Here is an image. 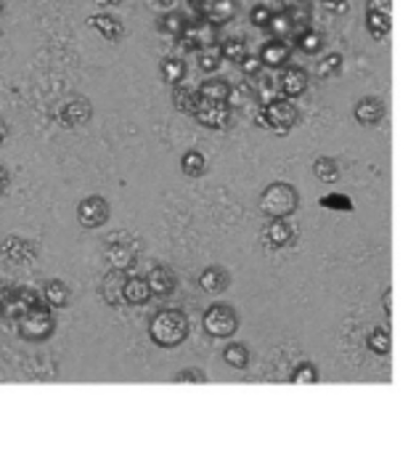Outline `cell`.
Returning <instances> with one entry per match:
<instances>
[{
  "label": "cell",
  "mask_w": 416,
  "mask_h": 454,
  "mask_svg": "<svg viewBox=\"0 0 416 454\" xmlns=\"http://www.w3.org/2000/svg\"><path fill=\"white\" fill-rule=\"evenodd\" d=\"M260 61H263V67L266 69H279V67H284V64H289V56H292V48L284 43V40H268L263 48H260Z\"/></svg>",
  "instance_id": "d6986e66"
},
{
  "label": "cell",
  "mask_w": 416,
  "mask_h": 454,
  "mask_svg": "<svg viewBox=\"0 0 416 454\" xmlns=\"http://www.w3.org/2000/svg\"><path fill=\"white\" fill-rule=\"evenodd\" d=\"M58 117H61L64 125L80 128V125L90 122V117H93V104H90L88 98H72V101H66V104L61 106Z\"/></svg>",
  "instance_id": "2e32d148"
},
{
  "label": "cell",
  "mask_w": 416,
  "mask_h": 454,
  "mask_svg": "<svg viewBox=\"0 0 416 454\" xmlns=\"http://www.w3.org/2000/svg\"><path fill=\"white\" fill-rule=\"evenodd\" d=\"M321 5H324L329 13H345V11H348V0H321Z\"/></svg>",
  "instance_id": "f6af8a7d"
},
{
  "label": "cell",
  "mask_w": 416,
  "mask_h": 454,
  "mask_svg": "<svg viewBox=\"0 0 416 454\" xmlns=\"http://www.w3.org/2000/svg\"><path fill=\"white\" fill-rule=\"evenodd\" d=\"M353 117L361 122V125H377L382 117H385V104L377 98V96H366L356 104L353 109Z\"/></svg>",
  "instance_id": "44dd1931"
},
{
  "label": "cell",
  "mask_w": 416,
  "mask_h": 454,
  "mask_svg": "<svg viewBox=\"0 0 416 454\" xmlns=\"http://www.w3.org/2000/svg\"><path fill=\"white\" fill-rule=\"evenodd\" d=\"M260 112H263L266 128L276 130L279 136H287L297 125V117H300L297 106L292 104V98H284V96H276V98L260 104Z\"/></svg>",
  "instance_id": "5b68a950"
},
{
  "label": "cell",
  "mask_w": 416,
  "mask_h": 454,
  "mask_svg": "<svg viewBox=\"0 0 416 454\" xmlns=\"http://www.w3.org/2000/svg\"><path fill=\"white\" fill-rule=\"evenodd\" d=\"M266 32H271L276 40H287V37H292V35H295V29H292L289 11H287V8H284V11H273V13H271V21H268V27H266Z\"/></svg>",
  "instance_id": "4dcf8cb0"
},
{
  "label": "cell",
  "mask_w": 416,
  "mask_h": 454,
  "mask_svg": "<svg viewBox=\"0 0 416 454\" xmlns=\"http://www.w3.org/2000/svg\"><path fill=\"white\" fill-rule=\"evenodd\" d=\"M125 282H127V271H122V269H109L106 271V277L101 282V298L106 301V306H112V309L125 306V301H122Z\"/></svg>",
  "instance_id": "9a60e30c"
},
{
  "label": "cell",
  "mask_w": 416,
  "mask_h": 454,
  "mask_svg": "<svg viewBox=\"0 0 416 454\" xmlns=\"http://www.w3.org/2000/svg\"><path fill=\"white\" fill-rule=\"evenodd\" d=\"M98 5H106V8H114V5H122V0H96Z\"/></svg>",
  "instance_id": "816d5d0a"
},
{
  "label": "cell",
  "mask_w": 416,
  "mask_h": 454,
  "mask_svg": "<svg viewBox=\"0 0 416 454\" xmlns=\"http://www.w3.org/2000/svg\"><path fill=\"white\" fill-rule=\"evenodd\" d=\"M199 3H202V0H189V5H191V8H196Z\"/></svg>",
  "instance_id": "f5cc1de1"
},
{
  "label": "cell",
  "mask_w": 416,
  "mask_h": 454,
  "mask_svg": "<svg viewBox=\"0 0 416 454\" xmlns=\"http://www.w3.org/2000/svg\"><path fill=\"white\" fill-rule=\"evenodd\" d=\"M202 327H204L207 335H212L218 340L234 338L236 330H239V314L228 303H212L202 317Z\"/></svg>",
  "instance_id": "8992f818"
},
{
  "label": "cell",
  "mask_w": 416,
  "mask_h": 454,
  "mask_svg": "<svg viewBox=\"0 0 416 454\" xmlns=\"http://www.w3.org/2000/svg\"><path fill=\"white\" fill-rule=\"evenodd\" d=\"M321 205H324V207H343V210H353L351 200H348V197H340V194L324 197V200H321Z\"/></svg>",
  "instance_id": "7bdbcfd3"
},
{
  "label": "cell",
  "mask_w": 416,
  "mask_h": 454,
  "mask_svg": "<svg viewBox=\"0 0 416 454\" xmlns=\"http://www.w3.org/2000/svg\"><path fill=\"white\" fill-rule=\"evenodd\" d=\"M159 74H162V80L173 88V85H178V82L186 80L189 67H186V61H183L181 56H167V59H162V64H159Z\"/></svg>",
  "instance_id": "603a6c76"
},
{
  "label": "cell",
  "mask_w": 416,
  "mask_h": 454,
  "mask_svg": "<svg viewBox=\"0 0 416 454\" xmlns=\"http://www.w3.org/2000/svg\"><path fill=\"white\" fill-rule=\"evenodd\" d=\"M215 35H218V27L215 24H210L207 19H196V21H186V27H183V32L175 37V40H181V45L183 48H191V51H196V48H202V45H210V43H215Z\"/></svg>",
  "instance_id": "9c48e42d"
},
{
  "label": "cell",
  "mask_w": 416,
  "mask_h": 454,
  "mask_svg": "<svg viewBox=\"0 0 416 454\" xmlns=\"http://www.w3.org/2000/svg\"><path fill=\"white\" fill-rule=\"evenodd\" d=\"M88 27H93L109 43H117V40L125 37V24L117 16H112V13H93V16H88Z\"/></svg>",
  "instance_id": "ac0fdd59"
},
{
  "label": "cell",
  "mask_w": 416,
  "mask_h": 454,
  "mask_svg": "<svg viewBox=\"0 0 416 454\" xmlns=\"http://www.w3.org/2000/svg\"><path fill=\"white\" fill-rule=\"evenodd\" d=\"M196 64H199V69H202V72H207V74L218 72V69H220V64H223L220 45H218V43H210V45L196 48Z\"/></svg>",
  "instance_id": "484cf974"
},
{
  "label": "cell",
  "mask_w": 416,
  "mask_h": 454,
  "mask_svg": "<svg viewBox=\"0 0 416 454\" xmlns=\"http://www.w3.org/2000/svg\"><path fill=\"white\" fill-rule=\"evenodd\" d=\"M343 64H345V59H343V53H327L321 61H319V80H329V77H335V74H340L343 72Z\"/></svg>",
  "instance_id": "d590c367"
},
{
  "label": "cell",
  "mask_w": 416,
  "mask_h": 454,
  "mask_svg": "<svg viewBox=\"0 0 416 454\" xmlns=\"http://www.w3.org/2000/svg\"><path fill=\"white\" fill-rule=\"evenodd\" d=\"M263 237L271 247H289L297 237L295 226L287 218H271V223H266Z\"/></svg>",
  "instance_id": "e0dca14e"
},
{
  "label": "cell",
  "mask_w": 416,
  "mask_h": 454,
  "mask_svg": "<svg viewBox=\"0 0 416 454\" xmlns=\"http://www.w3.org/2000/svg\"><path fill=\"white\" fill-rule=\"evenodd\" d=\"M35 306H40V295L29 287H21V290L8 293V298L0 303V314H5L8 319H19L21 314H27Z\"/></svg>",
  "instance_id": "7c38bea8"
},
{
  "label": "cell",
  "mask_w": 416,
  "mask_h": 454,
  "mask_svg": "<svg viewBox=\"0 0 416 454\" xmlns=\"http://www.w3.org/2000/svg\"><path fill=\"white\" fill-rule=\"evenodd\" d=\"M366 346H369V351H374L377 356H388V354L393 351V338H390V333H388V330L377 327V330H372V333H369Z\"/></svg>",
  "instance_id": "e575fe53"
},
{
  "label": "cell",
  "mask_w": 416,
  "mask_h": 454,
  "mask_svg": "<svg viewBox=\"0 0 416 454\" xmlns=\"http://www.w3.org/2000/svg\"><path fill=\"white\" fill-rule=\"evenodd\" d=\"M366 29L372 32L374 40H382L390 35L393 29V21H390V13H377V11H366Z\"/></svg>",
  "instance_id": "d6a6232c"
},
{
  "label": "cell",
  "mask_w": 416,
  "mask_h": 454,
  "mask_svg": "<svg viewBox=\"0 0 416 454\" xmlns=\"http://www.w3.org/2000/svg\"><path fill=\"white\" fill-rule=\"evenodd\" d=\"M149 338L159 348H178L189 338V317L178 309H162L149 322Z\"/></svg>",
  "instance_id": "6da1fadb"
},
{
  "label": "cell",
  "mask_w": 416,
  "mask_h": 454,
  "mask_svg": "<svg viewBox=\"0 0 416 454\" xmlns=\"http://www.w3.org/2000/svg\"><path fill=\"white\" fill-rule=\"evenodd\" d=\"M385 314H388V317H393V290H388V293H385Z\"/></svg>",
  "instance_id": "7dc6e473"
},
{
  "label": "cell",
  "mask_w": 416,
  "mask_h": 454,
  "mask_svg": "<svg viewBox=\"0 0 416 454\" xmlns=\"http://www.w3.org/2000/svg\"><path fill=\"white\" fill-rule=\"evenodd\" d=\"M308 72L303 67H289L284 64V72L279 74V93L284 98H300L308 90Z\"/></svg>",
  "instance_id": "4fadbf2b"
},
{
  "label": "cell",
  "mask_w": 416,
  "mask_h": 454,
  "mask_svg": "<svg viewBox=\"0 0 416 454\" xmlns=\"http://www.w3.org/2000/svg\"><path fill=\"white\" fill-rule=\"evenodd\" d=\"M313 176L321 181V184H337L340 181V165L335 157H319L313 162Z\"/></svg>",
  "instance_id": "1f68e13d"
},
{
  "label": "cell",
  "mask_w": 416,
  "mask_h": 454,
  "mask_svg": "<svg viewBox=\"0 0 416 454\" xmlns=\"http://www.w3.org/2000/svg\"><path fill=\"white\" fill-rule=\"evenodd\" d=\"M231 82L228 80H220V77H210V80H204L199 88H196V93L202 96V98H210V101H228L231 98Z\"/></svg>",
  "instance_id": "d4e9b609"
},
{
  "label": "cell",
  "mask_w": 416,
  "mask_h": 454,
  "mask_svg": "<svg viewBox=\"0 0 416 454\" xmlns=\"http://www.w3.org/2000/svg\"><path fill=\"white\" fill-rule=\"evenodd\" d=\"M300 207V194L287 181H273L260 194V210L268 218H289Z\"/></svg>",
  "instance_id": "7a4b0ae2"
},
{
  "label": "cell",
  "mask_w": 416,
  "mask_h": 454,
  "mask_svg": "<svg viewBox=\"0 0 416 454\" xmlns=\"http://www.w3.org/2000/svg\"><path fill=\"white\" fill-rule=\"evenodd\" d=\"M109 215H112V207L98 194H90V197L80 200V205H77V221L82 229H98L109 221Z\"/></svg>",
  "instance_id": "ba28073f"
},
{
  "label": "cell",
  "mask_w": 416,
  "mask_h": 454,
  "mask_svg": "<svg viewBox=\"0 0 416 454\" xmlns=\"http://www.w3.org/2000/svg\"><path fill=\"white\" fill-rule=\"evenodd\" d=\"M149 5H154L157 11H167V8L175 5V0H149Z\"/></svg>",
  "instance_id": "bcb514c9"
},
{
  "label": "cell",
  "mask_w": 416,
  "mask_h": 454,
  "mask_svg": "<svg viewBox=\"0 0 416 454\" xmlns=\"http://www.w3.org/2000/svg\"><path fill=\"white\" fill-rule=\"evenodd\" d=\"M104 258L112 269H122V271H130L138 261V253H141V242L127 234V231H112L104 242Z\"/></svg>",
  "instance_id": "3957f363"
},
{
  "label": "cell",
  "mask_w": 416,
  "mask_h": 454,
  "mask_svg": "<svg viewBox=\"0 0 416 454\" xmlns=\"http://www.w3.org/2000/svg\"><path fill=\"white\" fill-rule=\"evenodd\" d=\"M295 45H297L300 53L316 56V53H321V48H324V35H321L319 29H313V27H305L303 32L295 35Z\"/></svg>",
  "instance_id": "cb8c5ba5"
},
{
  "label": "cell",
  "mask_w": 416,
  "mask_h": 454,
  "mask_svg": "<svg viewBox=\"0 0 416 454\" xmlns=\"http://www.w3.org/2000/svg\"><path fill=\"white\" fill-rule=\"evenodd\" d=\"M289 383H292V386H300V383L313 386V383H319V367H316L313 362H300V364L295 367V372L289 375Z\"/></svg>",
  "instance_id": "8d00e7d4"
},
{
  "label": "cell",
  "mask_w": 416,
  "mask_h": 454,
  "mask_svg": "<svg viewBox=\"0 0 416 454\" xmlns=\"http://www.w3.org/2000/svg\"><path fill=\"white\" fill-rule=\"evenodd\" d=\"M366 11H377V13H393V0H366Z\"/></svg>",
  "instance_id": "ee69618b"
},
{
  "label": "cell",
  "mask_w": 416,
  "mask_h": 454,
  "mask_svg": "<svg viewBox=\"0 0 416 454\" xmlns=\"http://www.w3.org/2000/svg\"><path fill=\"white\" fill-rule=\"evenodd\" d=\"M287 11H289V19H292V29H295V35H297V32H303L305 27H311V19H313V13H311L308 3L292 5V8H287ZM295 35H292V37H295Z\"/></svg>",
  "instance_id": "f35d334b"
},
{
  "label": "cell",
  "mask_w": 416,
  "mask_h": 454,
  "mask_svg": "<svg viewBox=\"0 0 416 454\" xmlns=\"http://www.w3.org/2000/svg\"><path fill=\"white\" fill-rule=\"evenodd\" d=\"M231 285V274L223 269V266H207L202 274H199V287L210 295H220L226 293Z\"/></svg>",
  "instance_id": "ffe728a7"
},
{
  "label": "cell",
  "mask_w": 416,
  "mask_h": 454,
  "mask_svg": "<svg viewBox=\"0 0 416 454\" xmlns=\"http://www.w3.org/2000/svg\"><path fill=\"white\" fill-rule=\"evenodd\" d=\"M196 11H199V16L207 19L210 24L226 27V24H231V21L236 19V13H239V0H202V3L196 5Z\"/></svg>",
  "instance_id": "30bf717a"
},
{
  "label": "cell",
  "mask_w": 416,
  "mask_h": 454,
  "mask_svg": "<svg viewBox=\"0 0 416 454\" xmlns=\"http://www.w3.org/2000/svg\"><path fill=\"white\" fill-rule=\"evenodd\" d=\"M149 298H151V290H149L146 279L143 277H127L125 290H122V301L127 306H146Z\"/></svg>",
  "instance_id": "7402d4cb"
},
{
  "label": "cell",
  "mask_w": 416,
  "mask_h": 454,
  "mask_svg": "<svg viewBox=\"0 0 416 454\" xmlns=\"http://www.w3.org/2000/svg\"><path fill=\"white\" fill-rule=\"evenodd\" d=\"M146 285L151 290V298H170L178 287V277L167 266H154L146 277Z\"/></svg>",
  "instance_id": "5bb4252c"
},
{
  "label": "cell",
  "mask_w": 416,
  "mask_h": 454,
  "mask_svg": "<svg viewBox=\"0 0 416 454\" xmlns=\"http://www.w3.org/2000/svg\"><path fill=\"white\" fill-rule=\"evenodd\" d=\"M218 45H220L223 59H226V61H234V64H239L242 56L247 53V43H244L242 37H228V40H223V43H218Z\"/></svg>",
  "instance_id": "74e56055"
},
{
  "label": "cell",
  "mask_w": 416,
  "mask_h": 454,
  "mask_svg": "<svg viewBox=\"0 0 416 454\" xmlns=\"http://www.w3.org/2000/svg\"><path fill=\"white\" fill-rule=\"evenodd\" d=\"M223 362L234 370H244L250 364V348L244 343H228L223 348Z\"/></svg>",
  "instance_id": "836d02e7"
},
{
  "label": "cell",
  "mask_w": 416,
  "mask_h": 454,
  "mask_svg": "<svg viewBox=\"0 0 416 454\" xmlns=\"http://www.w3.org/2000/svg\"><path fill=\"white\" fill-rule=\"evenodd\" d=\"M191 117L202 125V128H210V130H226L234 120V112H231V104L228 101H210V98H202L196 101V109L191 112Z\"/></svg>",
  "instance_id": "52a82bcc"
},
{
  "label": "cell",
  "mask_w": 416,
  "mask_h": 454,
  "mask_svg": "<svg viewBox=\"0 0 416 454\" xmlns=\"http://www.w3.org/2000/svg\"><path fill=\"white\" fill-rule=\"evenodd\" d=\"M186 21H189V19H186L181 11H173V8H167V11H162V16L157 19V29H159L162 35L178 37V35L183 32Z\"/></svg>",
  "instance_id": "f1b7e54d"
},
{
  "label": "cell",
  "mask_w": 416,
  "mask_h": 454,
  "mask_svg": "<svg viewBox=\"0 0 416 454\" xmlns=\"http://www.w3.org/2000/svg\"><path fill=\"white\" fill-rule=\"evenodd\" d=\"M16 322H19V335L27 343H45L56 330L53 314H50V309H42V303L29 309L27 314H21Z\"/></svg>",
  "instance_id": "277c9868"
},
{
  "label": "cell",
  "mask_w": 416,
  "mask_h": 454,
  "mask_svg": "<svg viewBox=\"0 0 416 454\" xmlns=\"http://www.w3.org/2000/svg\"><path fill=\"white\" fill-rule=\"evenodd\" d=\"M0 255L8 261V263H32L35 258H37V247L29 242V239H21V237H16V234H8V237H3L0 239Z\"/></svg>",
  "instance_id": "8fae6325"
},
{
  "label": "cell",
  "mask_w": 416,
  "mask_h": 454,
  "mask_svg": "<svg viewBox=\"0 0 416 454\" xmlns=\"http://www.w3.org/2000/svg\"><path fill=\"white\" fill-rule=\"evenodd\" d=\"M175 383H194V386H204L207 383V375L202 372V370H196V367H189V370H181L178 375H175Z\"/></svg>",
  "instance_id": "60d3db41"
},
{
  "label": "cell",
  "mask_w": 416,
  "mask_h": 454,
  "mask_svg": "<svg viewBox=\"0 0 416 454\" xmlns=\"http://www.w3.org/2000/svg\"><path fill=\"white\" fill-rule=\"evenodd\" d=\"M42 298L50 309H66L69 306V287L61 282V279H50L45 287H42Z\"/></svg>",
  "instance_id": "83f0119b"
},
{
  "label": "cell",
  "mask_w": 416,
  "mask_h": 454,
  "mask_svg": "<svg viewBox=\"0 0 416 454\" xmlns=\"http://www.w3.org/2000/svg\"><path fill=\"white\" fill-rule=\"evenodd\" d=\"M181 170H183V176H189V178H199V176L207 173V157H204L199 149H189V152L181 157Z\"/></svg>",
  "instance_id": "f546056e"
},
{
  "label": "cell",
  "mask_w": 416,
  "mask_h": 454,
  "mask_svg": "<svg viewBox=\"0 0 416 454\" xmlns=\"http://www.w3.org/2000/svg\"><path fill=\"white\" fill-rule=\"evenodd\" d=\"M5 189H8V170L0 165V194H5Z\"/></svg>",
  "instance_id": "c3c4849f"
},
{
  "label": "cell",
  "mask_w": 416,
  "mask_h": 454,
  "mask_svg": "<svg viewBox=\"0 0 416 454\" xmlns=\"http://www.w3.org/2000/svg\"><path fill=\"white\" fill-rule=\"evenodd\" d=\"M5 138H8V122H5V117H0V146L5 144Z\"/></svg>",
  "instance_id": "681fc988"
},
{
  "label": "cell",
  "mask_w": 416,
  "mask_h": 454,
  "mask_svg": "<svg viewBox=\"0 0 416 454\" xmlns=\"http://www.w3.org/2000/svg\"><path fill=\"white\" fill-rule=\"evenodd\" d=\"M300 3H308V0H279L281 8H292V5H300Z\"/></svg>",
  "instance_id": "f907efd6"
},
{
  "label": "cell",
  "mask_w": 416,
  "mask_h": 454,
  "mask_svg": "<svg viewBox=\"0 0 416 454\" xmlns=\"http://www.w3.org/2000/svg\"><path fill=\"white\" fill-rule=\"evenodd\" d=\"M196 101H199V93H196V88H191V85H183V82L173 85V106H175L178 112H183V114H191V112L196 109Z\"/></svg>",
  "instance_id": "4316f807"
},
{
  "label": "cell",
  "mask_w": 416,
  "mask_h": 454,
  "mask_svg": "<svg viewBox=\"0 0 416 454\" xmlns=\"http://www.w3.org/2000/svg\"><path fill=\"white\" fill-rule=\"evenodd\" d=\"M271 8L268 5H255L252 11H250V21L258 27V29H266L268 27V21H271Z\"/></svg>",
  "instance_id": "b9f144b4"
},
{
  "label": "cell",
  "mask_w": 416,
  "mask_h": 454,
  "mask_svg": "<svg viewBox=\"0 0 416 454\" xmlns=\"http://www.w3.org/2000/svg\"><path fill=\"white\" fill-rule=\"evenodd\" d=\"M239 67H242V72L247 74V77H258L266 67H263V61H260V56L258 53H244L242 56V61H239Z\"/></svg>",
  "instance_id": "ab89813d"
}]
</instances>
